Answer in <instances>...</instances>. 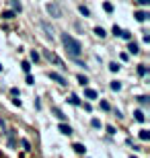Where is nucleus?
<instances>
[{"instance_id": "1", "label": "nucleus", "mask_w": 150, "mask_h": 158, "mask_svg": "<svg viewBox=\"0 0 150 158\" xmlns=\"http://www.w3.org/2000/svg\"><path fill=\"white\" fill-rule=\"evenodd\" d=\"M62 43H64V47H66V51H68L70 58H74V60L80 58V53H82V45H80V41L78 39H74L72 35L64 33V35H62Z\"/></svg>"}, {"instance_id": "2", "label": "nucleus", "mask_w": 150, "mask_h": 158, "mask_svg": "<svg viewBox=\"0 0 150 158\" xmlns=\"http://www.w3.org/2000/svg\"><path fill=\"white\" fill-rule=\"evenodd\" d=\"M48 12H50L51 17H56V19L62 17V10H60V6H58L56 2H50V4H48Z\"/></svg>"}, {"instance_id": "3", "label": "nucleus", "mask_w": 150, "mask_h": 158, "mask_svg": "<svg viewBox=\"0 0 150 158\" xmlns=\"http://www.w3.org/2000/svg\"><path fill=\"white\" fill-rule=\"evenodd\" d=\"M45 56H48V60H50V62H53L56 66H60V68H66V66H64V62H62V60H60L56 53H51V51H50V53H45Z\"/></svg>"}, {"instance_id": "4", "label": "nucleus", "mask_w": 150, "mask_h": 158, "mask_svg": "<svg viewBox=\"0 0 150 158\" xmlns=\"http://www.w3.org/2000/svg\"><path fill=\"white\" fill-rule=\"evenodd\" d=\"M50 78L53 82H58V84H66V78L62 76V74H58V72H50Z\"/></svg>"}, {"instance_id": "5", "label": "nucleus", "mask_w": 150, "mask_h": 158, "mask_svg": "<svg viewBox=\"0 0 150 158\" xmlns=\"http://www.w3.org/2000/svg\"><path fill=\"white\" fill-rule=\"evenodd\" d=\"M134 17H136V21H140V23H144V21L148 19L150 14H148V12H146V10H138V12H136Z\"/></svg>"}, {"instance_id": "6", "label": "nucleus", "mask_w": 150, "mask_h": 158, "mask_svg": "<svg viewBox=\"0 0 150 158\" xmlns=\"http://www.w3.org/2000/svg\"><path fill=\"white\" fill-rule=\"evenodd\" d=\"M84 97H87V99H91V101H95L99 95H97V90H93V88H84Z\"/></svg>"}, {"instance_id": "7", "label": "nucleus", "mask_w": 150, "mask_h": 158, "mask_svg": "<svg viewBox=\"0 0 150 158\" xmlns=\"http://www.w3.org/2000/svg\"><path fill=\"white\" fill-rule=\"evenodd\" d=\"M128 49H130V53H140V47H138V43H134V41H130V45H128Z\"/></svg>"}, {"instance_id": "8", "label": "nucleus", "mask_w": 150, "mask_h": 158, "mask_svg": "<svg viewBox=\"0 0 150 158\" xmlns=\"http://www.w3.org/2000/svg\"><path fill=\"white\" fill-rule=\"evenodd\" d=\"M60 131H62L64 136H70V133H72V127L66 125V123H60Z\"/></svg>"}, {"instance_id": "9", "label": "nucleus", "mask_w": 150, "mask_h": 158, "mask_svg": "<svg viewBox=\"0 0 150 158\" xmlns=\"http://www.w3.org/2000/svg\"><path fill=\"white\" fill-rule=\"evenodd\" d=\"M14 17H17L14 10H4V12H2V19H14Z\"/></svg>"}, {"instance_id": "10", "label": "nucleus", "mask_w": 150, "mask_h": 158, "mask_svg": "<svg viewBox=\"0 0 150 158\" xmlns=\"http://www.w3.org/2000/svg\"><path fill=\"white\" fill-rule=\"evenodd\" d=\"M72 148H74V152H78V154H84V152H87V148H84L82 144H74Z\"/></svg>"}, {"instance_id": "11", "label": "nucleus", "mask_w": 150, "mask_h": 158, "mask_svg": "<svg viewBox=\"0 0 150 158\" xmlns=\"http://www.w3.org/2000/svg\"><path fill=\"white\" fill-rule=\"evenodd\" d=\"M140 140H144V142H148L150 140V131L148 129H142V131H140Z\"/></svg>"}, {"instance_id": "12", "label": "nucleus", "mask_w": 150, "mask_h": 158, "mask_svg": "<svg viewBox=\"0 0 150 158\" xmlns=\"http://www.w3.org/2000/svg\"><path fill=\"white\" fill-rule=\"evenodd\" d=\"M95 35H97V37H101V39H103V37L107 35V31H105L103 27H97V29H95Z\"/></svg>"}, {"instance_id": "13", "label": "nucleus", "mask_w": 150, "mask_h": 158, "mask_svg": "<svg viewBox=\"0 0 150 158\" xmlns=\"http://www.w3.org/2000/svg\"><path fill=\"white\" fill-rule=\"evenodd\" d=\"M134 115H136V121H140V123H142V121H144V119H146V115H144V113H142V111H140V109H138V111H136V113H134Z\"/></svg>"}, {"instance_id": "14", "label": "nucleus", "mask_w": 150, "mask_h": 158, "mask_svg": "<svg viewBox=\"0 0 150 158\" xmlns=\"http://www.w3.org/2000/svg\"><path fill=\"white\" fill-rule=\"evenodd\" d=\"M109 86H111V90H121V82H117V80H113Z\"/></svg>"}, {"instance_id": "15", "label": "nucleus", "mask_w": 150, "mask_h": 158, "mask_svg": "<svg viewBox=\"0 0 150 158\" xmlns=\"http://www.w3.org/2000/svg\"><path fill=\"white\" fill-rule=\"evenodd\" d=\"M119 68H121V66H119V64H115V62H111V64H109V70H111V72H117Z\"/></svg>"}, {"instance_id": "16", "label": "nucleus", "mask_w": 150, "mask_h": 158, "mask_svg": "<svg viewBox=\"0 0 150 158\" xmlns=\"http://www.w3.org/2000/svg\"><path fill=\"white\" fill-rule=\"evenodd\" d=\"M78 82H80V84H82V86H87V84H89V78H87V76H82V74H80V76H78Z\"/></svg>"}, {"instance_id": "17", "label": "nucleus", "mask_w": 150, "mask_h": 158, "mask_svg": "<svg viewBox=\"0 0 150 158\" xmlns=\"http://www.w3.org/2000/svg\"><path fill=\"white\" fill-rule=\"evenodd\" d=\"M103 8H105L107 12H113V4H111V2H105V4H103Z\"/></svg>"}, {"instance_id": "18", "label": "nucleus", "mask_w": 150, "mask_h": 158, "mask_svg": "<svg viewBox=\"0 0 150 158\" xmlns=\"http://www.w3.org/2000/svg\"><path fill=\"white\" fill-rule=\"evenodd\" d=\"M138 72H140V76H146V74H148V68H146V66H140Z\"/></svg>"}, {"instance_id": "19", "label": "nucleus", "mask_w": 150, "mask_h": 158, "mask_svg": "<svg viewBox=\"0 0 150 158\" xmlns=\"http://www.w3.org/2000/svg\"><path fill=\"white\" fill-rule=\"evenodd\" d=\"M53 113H56V115H58V119H62V121H64V119H66V115H64V113H62V111H60V109H53Z\"/></svg>"}, {"instance_id": "20", "label": "nucleus", "mask_w": 150, "mask_h": 158, "mask_svg": "<svg viewBox=\"0 0 150 158\" xmlns=\"http://www.w3.org/2000/svg\"><path fill=\"white\" fill-rule=\"evenodd\" d=\"M12 6H14V12H21V4H19V0H12Z\"/></svg>"}, {"instance_id": "21", "label": "nucleus", "mask_w": 150, "mask_h": 158, "mask_svg": "<svg viewBox=\"0 0 150 158\" xmlns=\"http://www.w3.org/2000/svg\"><path fill=\"white\" fill-rule=\"evenodd\" d=\"M68 101H70V103H72V105H80V101H78V97H74V95H72V97H70V99H68Z\"/></svg>"}, {"instance_id": "22", "label": "nucleus", "mask_w": 150, "mask_h": 158, "mask_svg": "<svg viewBox=\"0 0 150 158\" xmlns=\"http://www.w3.org/2000/svg\"><path fill=\"white\" fill-rule=\"evenodd\" d=\"M43 29H45V31H48V35H53V29H50V25H48V23H43Z\"/></svg>"}, {"instance_id": "23", "label": "nucleus", "mask_w": 150, "mask_h": 158, "mask_svg": "<svg viewBox=\"0 0 150 158\" xmlns=\"http://www.w3.org/2000/svg\"><path fill=\"white\" fill-rule=\"evenodd\" d=\"M31 60H33V62H39V53H37V51H31Z\"/></svg>"}, {"instance_id": "24", "label": "nucleus", "mask_w": 150, "mask_h": 158, "mask_svg": "<svg viewBox=\"0 0 150 158\" xmlns=\"http://www.w3.org/2000/svg\"><path fill=\"white\" fill-rule=\"evenodd\" d=\"M23 70L29 74V70H31V64H29V62H23Z\"/></svg>"}, {"instance_id": "25", "label": "nucleus", "mask_w": 150, "mask_h": 158, "mask_svg": "<svg viewBox=\"0 0 150 158\" xmlns=\"http://www.w3.org/2000/svg\"><path fill=\"white\" fill-rule=\"evenodd\" d=\"M138 101H140V105H148V97H138Z\"/></svg>"}, {"instance_id": "26", "label": "nucleus", "mask_w": 150, "mask_h": 158, "mask_svg": "<svg viewBox=\"0 0 150 158\" xmlns=\"http://www.w3.org/2000/svg\"><path fill=\"white\" fill-rule=\"evenodd\" d=\"M101 109H103V111H109V103H107V101H101Z\"/></svg>"}, {"instance_id": "27", "label": "nucleus", "mask_w": 150, "mask_h": 158, "mask_svg": "<svg viewBox=\"0 0 150 158\" xmlns=\"http://www.w3.org/2000/svg\"><path fill=\"white\" fill-rule=\"evenodd\" d=\"M119 37H123V39H132V35H130V33H128V31H121V35H119Z\"/></svg>"}, {"instance_id": "28", "label": "nucleus", "mask_w": 150, "mask_h": 158, "mask_svg": "<svg viewBox=\"0 0 150 158\" xmlns=\"http://www.w3.org/2000/svg\"><path fill=\"white\" fill-rule=\"evenodd\" d=\"M80 12H82V14H84V17H89V14H91V12H89V8H87V6H80Z\"/></svg>"}, {"instance_id": "29", "label": "nucleus", "mask_w": 150, "mask_h": 158, "mask_svg": "<svg viewBox=\"0 0 150 158\" xmlns=\"http://www.w3.org/2000/svg\"><path fill=\"white\" fill-rule=\"evenodd\" d=\"M113 35H115V37H117V35H121V29H119V27H117V25H115V27H113Z\"/></svg>"}, {"instance_id": "30", "label": "nucleus", "mask_w": 150, "mask_h": 158, "mask_svg": "<svg viewBox=\"0 0 150 158\" xmlns=\"http://www.w3.org/2000/svg\"><path fill=\"white\" fill-rule=\"evenodd\" d=\"M21 144H23L25 150H29V140H21Z\"/></svg>"}, {"instance_id": "31", "label": "nucleus", "mask_w": 150, "mask_h": 158, "mask_svg": "<svg viewBox=\"0 0 150 158\" xmlns=\"http://www.w3.org/2000/svg\"><path fill=\"white\" fill-rule=\"evenodd\" d=\"M136 2H138V4H142V6H148V4H150V0H136Z\"/></svg>"}, {"instance_id": "32", "label": "nucleus", "mask_w": 150, "mask_h": 158, "mask_svg": "<svg viewBox=\"0 0 150 158\" xmlns=\"http://www.w3.org/2000/svg\"><path fill=\"white\" fill-rule=\"evenodd\" d=\"M33 82H35V80H33V76H31V74H27V84H33Z\"/></svg>"}, {"instance_id": "33", "label": "nucleus", "mask_w": 150, "mask_h": 158, "mask_svg": "<svg viewBox=\"0 0 150 158\" xmlns=\"http://www.w3.org/2000/svg\"><path fill=\"white\" fill-rule=\"evenodd\" d=\"M93 127H101V121H99V119H93Z\"/></svg>"}, {"instance_id": "34", "label": "nucleus", "mask_w": 150, "mask_h": 158, "mask_svg": "<svg viewBox=\"0 0 150 158\" xmlns=\"http://www.w3.org/2000/svg\"><path fill=\"white\" fill-rule=\"evenodd\" d=\"M0 72H2V64H0Z\"/></svg>"}]
</instances>
